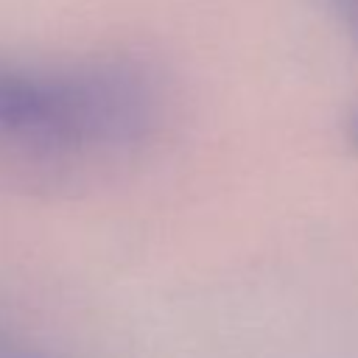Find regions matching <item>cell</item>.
<instances>
[{
    "label": "cell",
    "mask_w": 358,
    "mask_h": 358,
    "mask_svg": "<svg viewBox=\"0 0 358 358\" xmlns=\"http://www.w3.org/2000/svg\"><path fill=\"white\" fill-rule=\"evenodd\" d=\"M22 358H31V355H22Z\"/></svg>",
    "instance_id": "obj_4"
},
{
    "label": "cell",
    "mask_w": 358,
    "mask_h": 358,
    "mask_svg": "<svg viewBox=\"0 0 358 358\" xmlns=\"http://www.w3.org/2000/svg\"><path fill=\"white\" fill-rule=\"evenodd\" d=\"M352 140H355V145H358V115H355V120H352Z\"/></svg>",
    "instance_id": "obj_3"
},
{
    "label": "cell",
    "mask_w": 358,
    "mask_h": 358,
    "mask_svg": "<svg viewBox=\"0 0 358 358\" xmlns=\"http://www.w3.org/2000/svg\"><path fill=\"white\" fill-rule=\"evenodd\" d=\"M154 117V81L131 62H39L0 53L3 143L73 157L131 145Z\"/></svg>",
    "instance_id": "obj_1"
},
{
    "label": "cell",
    "mask_w": 358,
    "mask_h": 358,
    "mask_svg": "<svg viewBox=\"0 0 358 358\" xmlns=\"http://www.w3.org/2000/svg\"><path fill=\"white\" fill-rule=\"evenodd\" d=\"M324 6L336 14V20L358 39V0H324Z\"/></svg>",
    "instance_id": "obj_2"
}]
</instances>
